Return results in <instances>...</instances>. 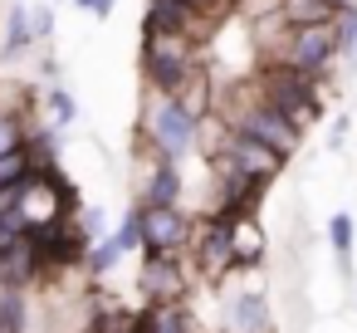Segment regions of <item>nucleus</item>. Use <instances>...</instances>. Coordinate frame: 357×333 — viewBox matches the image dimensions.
<instances>
[{"label":"nucleus","mask_w":357,"mask_h":333,"mask_svg":"<svg viewBox=\"0 0 357 333\" xmlns=\"http://www.w3.org/2000/svg\"><path fill=\"white\" fill-rule=\"evenodd\" d=\"M118 260H123V255L113 250V240H108V235H103V240H93V245L84 250V269H89V279H108V274L118 269Z\"/></svg>","instance_id":"4be33fe9"},{"label":"nucleus","mask_w":357,"mask_h":333,"mask_svg":"<svg viewBox=\"0 0 357 333\" xmlns=\"http://www.w3.org/2000/svg\"><path fill=\"white\" fill-rule=\"evenodd\" d=\"M108 240H113V250H118V255H132V250H142V216H137V201L123 211V221L108 230Z\"/></svg>","instance_id":"412c9836"},{"label":"nucleus","mask_w":357,"mask_h":333,"mask_svg":"<svg viewBox=\"0 0 357 333\" xmlns=\"http://www.w3.org/2000/svg\"><path fill=\"white\" fill-rule=\"evenodd\" d=\"M181 6H186L191 15H201L206 25H215V30H220V20L235 10V0H181Z\"/></svg>","instance_id":"b1692460"},{"label":"nucleus","mask_w":357,"mask_h":333,"mask_svg":"<svg viewBox=\"0 0 357 333\" xmlns=\"http://www.w3.org/2000/svg\"><path fill=\"white\" fill-rule=\"evenodd\" d=\"M142 35H181V40H211L215 25H206L201 15H191L181 0H147L142 10Z\"/></svg>","instance_id":"9d476101"},{"label":"nucleus","mask_w":357,"mask_h":333,"mask_svg":"<svg viewBox=\"0 0 357 333\" xmlns=\"http://www.w3.org/2000/svg\"><path fill=\"white\" fill-rule=\"evenodd\" d=\"M30 25H35V40L45 45V40H54V6H50V0H30Z\"/></svg>","instance_id":"393cba45"},{"label":"nucleus","mask_w":357,"mask_h":333,"mask_svg":"<svg viewBox=\"0 0 357 333\" xmlns=\"http://www.w3.org/2000/svg\"><path fill=\"white\" fill-rule=\"evenodd\" d=\"M35 50H40V40H35V25H30V0H10L0 10V59L20 64Z\"/></svg>","instance_id":"ddd939ff"},{"label":"nucleus","mask_w":357,"mask_h":333,"mask_svg":"<svg viewBox=\"0 0 357 333\" xmlns=\"http://www.w3.org/2000/svg\"><path fill=\"white\" fill-rule=\"evenodd\" d=\"M79 230L89 235V245H93V240H103V235H108V216H103V206L79 211Z\"/></svg>","instance_id":"a878e982"},{"label":"nucleus","mask_w":357,"mask_h":333,"mask_svg":"<svg viewBox=\"0 0 357 333\" xmlns=\"http://www.w3.org/2000/svg\"><path fill=\"white\" fill-rule=\"evenodd\" d=\"M333 6H352V0H333Z\"/></svg>","instance_id":"c756f323"},{"label":"nucleus","mask_w":357,"mask_h":333,"mask_svg":"<svg viewBox=\"0 0 357 333\" xmlns=\"http://www.w3.org/2000/svg\"><path fill=\"white\" fill-rule=\"evenodd\" d=\"M30 177H40V172H35V162H30V152H25V147L0 152V186H25Z\"/></svg>","instance_id":"5701e85b"},{"label":"nucleus","mask_w":357,"mask_h":333,"mask_svg":"<svg viewBox=\"0 0 357 333\" xmlns=\"http://www.w3.org/2000/svg\"><path fill=\"white\" fill-rule=\"evenodd\" d=\"M274 64H284V69H298V74H308V79H318V84H323V79L333 74V64H337L333 30H328V25H294Z\"/></svg>","instance_id":"423d86ee"},{"label":"nucleus","mask_w":357,"mask_h":333,"mask_svg":"<svg viewBox=\"0 0 357 333\" xmlns=\"http://www.w3.org/2000/svg\"><path fill=\"white\" fill-rule=\"evenodd\" d=\"M142 216V250H172V255H186L191 245V216L181 206H137Z\"/></svg>","instance_id":"6e6552de"},{"label":"nucleus","mask_w":357,"mask_h":333,"mask_svg":"<svg viewBox=\"0 0 357 333\" xmlns=\"http://www.w3.org/2000/svg\"><path fill=\"white\" fill-rule=\"evenodd\" d=\"M255 94H259L269 108H279L298 133H308V128L318 123V113H323V89H318V79H308V74H298V69H284V64H259Z\"/></svg>","instance_id":"7ed1b4c3"},{"label":"nucleus","mask_w":357,"mask_h":333,"mask_svg":"<svg viewBox=\"0 0 357 333\" xmlns=\"http://www.w3.org/2000/svg\"><path fill=\"white\" fill-rule=\"evenodd\" d=\"M30 123H35V113H20V108H10V98H0V152L25 147Z\"/></svg>","instance_id":"aec40b11"},{"label":"nucleus","mask_w":357,"mask_h":333,"mask_svg":"<svg viewBox=\"0 0 357 333\" xmlns=\"http://www.w3.org/2000/svg\"><path fill=\"white\" fill-rule=\"evenodd\" d=\"M220 333H274V309L259 284L220 279Z\"/></svg>","instance_id":"39448f33"},{"label":"nucleus","mask_w":357,"mask_h":333,"mask_svg":"<svg viewBox=\"0 0 357 333\" xmlns=\"http://www.w3.org/2000/svg\"><path fill=\"white\" fill-rule=\"evenodd\" d=\"M352 240H357V225L347 211L328 216V245H333V260H337V274L352 279Z\"/></svg>","instance_id":"f3484780"},{"label":"nucleus","mask_w":357,"mask_h":333,"mask_svg":"<svg viewBox=\"0 0 357 333\" xmlns=\"http://www.w3.org/2000/svg\"><path fill=\"white\" fill-rule=\"evenodd\" d=\"M40 103H45V123H54L59 133H69V128L79 123V98L64 89V79H59V84H45Z\"/></svg>","instance_id":"dca6fc26"},{"label":"nucleus","mask_w":357,"mask_h":333,"mask_svg":"<svg viewBox=\"0 0 357 333\" xmlns=\"http://www.w3.org/2000/svg\"><path fill=\"white\" fill-rule=\"evenodd\" d=\"M181 191H186L181 162L152 157V152H147L142 177H137V206H181Z\"/></svg>","instance_id":"9b49d317"},{"label":"nucleus","mask_w":357,"mask_h":333,"mask_svg":"<svg viewBox=\"0 0 357 333\" xmlns=\"http://www.w3.org/2000/svg\"><path fill=\"white\" fill-rule=\"evenodd\" d=\"M74 6L89 15V20H108L113 15V6H118V0H74Z\"/></svg>","instance_id":"cd10ccee"},{"label":"nucleus","mask_w":357,"mask_h":333,"mask_svg":"<svg viewBox=\"0 0 357 333\" xmlns=\"http://www.w3.org/2000/svg\"><path fill=\"white\" fill-rule=\"evenodd\" d=\"M328 30H333V45H337V59H347V64H357V0H352V6H337V10H333V20H328Z\"/></svg>","instance_id":"a211bd4d"},{"label":"nucleus","mask_w":357,"mask_h":333,"mask_svg":"<svg viewBox=\"0 0 357 333\" xmlns=\"http://www.w3.org/2000/svg\"><path fill=\"white\" fill-rule=\"evenodd\" d=\"M191 260L186 255H172V250H142V265H137V289L147 304H176L186 299L191 289Z\"/></svg>","instance_id":"0eeeda50"},{"label":"nucleus","mask_w":357,"mask_h":333,"mask_svg":"<svg viewBox=\"0 0 357 333\" xmlns=\"http://www.w3.org/2000/svg\"><path fill=\"white\" fill-rule=\"evenodd\" d=\"M347 123H352V118H333V133H328V147H333V152L347 142Z\"/></svg>","instance_id":"c85d7f7f"},{"label":"nucleus","mask_w":357,"mask_h":333,"mask_svg":"<svg viewBox=\"0 0 357 333\" xmlns=\"http://www.w3.org/2000/svg\"><path fill=\"white\" fill-rule=\"evenodd\" d=\"M186 260L196 274L206 279H225V274H240L235 269V250H230V216L225 211H206L196 225H191V245H186Z\"/></svg>","instance_id":"20e7f679"},{"label":"nucleus","mask_w":357,"mask_h":333,"mask_svg":"<svg viewBox=\"0 0 357 333\" xmlns=\"http://www.w3.org/2000/svg\"><path fill=\"white\" fill-rule=\"evenodd\" d=\"M230 250H235V269H240V274L264 260L269 245H264V230H259L255 216H230Z\"/></svg>","instance_id":"2eb2a0df"},{"label":"nucleus","mask_w":357,"mask_h":333,"mask_svg":"<svg viewBox=\"0 0 357 333\" xmlns=\"http://www.w3.org/2000/svg\"><path fill=\"white\" fill-rule=\"evenodd\" d=\"M137 69H142V84L147 89L181 94L206 64H201V45L196 40H181V35H142Z\"/></svg>","instance_id":"f03ea898"},{"label":"nucleus","mask_w":357,"mask_h":333,"mask_svg":"<svg viewBox=\"0 0 357 333\" xmlns=\"http://www.w3.org/2000/svg\"><path fill=\"white\" fill-rule=\"evenodd\" d=\"M132 333H196L186 299L176 304H147L142 313H132Z\"/></svg>","instance_id":"4468645a"},{"label":"nucleus","mask_w":357,"mask_h":333,"mask_svg":"<svg viewBox=\"0 0 357 333\" xmlns=\"http://www.w3.org/2000/svg\"><path fill=\"white\" fill-rule=\"evenodd\" d=\"M137 142H142L152 157L181 162L186 152L201 147V118L186 113V103H181L176 94L147 89V94H142V113H137Z\"/></svg>","instance_id":"f257e3e1"},{"label":"nucleus","mask_w":357,"mask_h":333,"mask_svg":"<svg viewBox=\"0 0 357 333\" xmlns=\"http://www.w3.org/2000/svg\"><path fill=\"white\" fill-rule=\"evenodd\" d=\"M211 152H225V157H230L245 177H255L259 186H269V182L284 172V157H279V152H269L264 142H255V138H245V133H230V128L220 133V142H215ZM211 152H206V157H211Z\"/></svg>","instance_id":"1a4fd4ad"},{"label":"nucleus","mask_w":357,"mask_h":333,"mask_svg":"<svg viewBox=\"0 0 357 333\" xmlns=\"http://www.w3.org/2000/svg\"><path fill=\"white\" fill-rule=\"evenodd\" d=\"M333 0H279V15H284V25L294 30V25H328L333 20Z\"/></svg>","instance_id":"6ab92c4d"},{"label":"nucleus","mask_w":357,"mask_h":333,"mask_svg":"<svg viewBox=\"0 0 357 333\" xmlns=\"http://www.w3.org/2000/svg\"><path fill=\"white\" fill-rule=\"evenodd\" d=\"M274 10H279V0H235V15H240L245 25H255V20L274 15Z\"/></svg>","instance_id":"bb28decb"},{"label":"nucleus","mask_w":357,"mask_h":333,"mask_svg":"<svg viewBox=\"0 0 357 333\" xmlns=\"http://www.w3.org/2000/svg\"><path fill=\"white\" fill-rule=\"evenodd\" d=\"M45 279V265H40V255H35V240H30V230H20V235H10V240H0V284L6 289H35Z\"/></svg>","instance_id":"f8f14e48"}]
</instances>
